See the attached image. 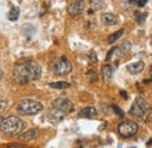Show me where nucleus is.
<instances>
[{
	"label": "nucleus",
	"mask_w": 152,
	"mask_h": 148,
	"mask_svg": "<svg viewBox=\"0 0 152 148\" xmlns=\"http://www.w3.org/2000/svg\"><path fill=\"white\" fill-rule=\"evenodd\" d=\"M41 73V66L37 61H27L23 64H18L13 68V75L20 84H28L31 81L39 80Z\"/></svg>",
	"instance_id": "obj_1"
},
{
	"label": "nucleus",
	"mask_w": 152,
	"mask_h": 148,
	"mask_svg": "<svg viewBox=\"0 0 152 148\" xmlns=\"http://www.w3.org/2000/svg\"><path fill=\"white\" fill-rule=\"evenodd\" d=\"M26 122L15 115H10L7 118H4L0 121V130L7 135H18L21 134L26 128Z\"/></svg>",
	"instance_id": "obj_2"
},
{
	"label": "nucleus",
	"mask_w": 152,
	"mask_h": 148,
	"mask_svg": "<svg viewBox=\"0 0 152 148\" xmlns=\"http://www.w3.org/2000/svg\"><path fill=\"white\" fill-rule=\"evenodd\" d=\"M152 112L151 105L144 99V98H136L133 101L132 106L130 108V114L132 115L134 119L137 120H142V121H146L150 116Z\"/></svg>",
	"instance_id": "obj_3"
},
{
	"label": "nucleus",
	"mask_w": 152,
	"mask_h": 148,
	"mask_svg": "<svg viewBox=\"0 0 152 148\" xmlns=\"http://www.w3.org/2000/svg\"><path fill=\"white\" fill-rule=\"evenodd\" d=\"M43 110L41 102L33 99H23L18 105V112L23 115H35Z\"/></svg>",
	"instance_id": "obj_4"
},
{
	"label": "nucleus",
	"mask_w": 152,
	"mask_h": 148,
	"mask_svg": "<svg viewBox=\"0 0 152 148\" xmlns=\"http://www.w3.org/2000/svg\"><path fill=\"white\" fill-rule=\"evenodd\" d=\"M50 71L55 75H68L73 71V65L66 56H60L52 61Z\"/></svg>",
	"instance_id": "obj_5"
},
{
	"label": "nucleus",
	"mask_w": 152,
	"mask_h": 148,
	"mask_svg": "<svg viewBox=\"0 0 152 148\" xmlns=\"http://www.w3.org/2000/svg\"><path fill=\"white\" fill-rule=\"evenodd\" d=\"M52 106L54 110L61 112L63 114H69L75 110L74 104L67 98H57L54 101H52Z\"/></svg>",
	"instance_id": "obj_6"
},
{
	"label": "nucleus",
	"mask_w": 152,
	"mask_h": 148,
	"mask_svg": "<svg viewBox=\"0 0 152 148\" xmlns=\"http://www.w3.org/2000/svg\"><path fill=\"white\" fill-rule=\"evenodd\" d=\"M118 133L123 138H131L138 133V125L134 121H122L118 125Z\"/></svg>",
	"instance_id": "obj_7"
},
{
	"label": "nucleus",
	"mask_w": 152,
	"mask_h": 148,
	"mask_svg": "<svg viewBox=\"0 0 152 148\" xmlns=\"http://www.w3.org/2000/svg\"><path fill=\"white\" fill-rule=\"evenodd\" d=\"M84 10V0H74V2H72L68 7V12L70 16L77 17L80 16Z\"/></svg>",
	"instance_id": "obj_8"
},
{
	"label": "nucleus",
	"mask_w": 152,
	"mask_h": 148,
	"mask_svg": "<svg viewBox=\"0 0 152 148\" xmlns=\"http://www.w3.org/2000/svg\"><path fill=\"white\" fill-rule=\"evenodd\" d=\"M39 134H40V132H39L37 128L28 130H26V132H23V133L20 134L19 140L20 141H31V140H33V139H37V138L39 136Z\"/></svg>",
	"instance_id": "obj_9"
},
{
	"label": "nucleus",
	"mask_w": 152,
	"mask_h": 148,
	"mask_svg": "<svg viewBox=\"0 0 152 148\" xmlns=\"http://www.w3.org/2000/svg\"><path fill=\"white\" fill-rule=\"evenodd\" d=\"M144 67H145V65H144L143 61H137V62H133V64L128 65V66H126V70H128L129 73L138 74V73H140V72H143Z\"/></svg>",
	"instance_id": "obj_10"
},
{
	"label": "nucleus",
	"mask_w": 152,
	"mask_h": 148,
	"mask_svg": "<svg viewBox=\"0 0 152 148\" xmlns=\"http://www.w3.org/2000/svg\"><path fill=\"white\" fill-rule=\"evenodd\" d=\"M101 74H102V78L105 82H110L113 80V75H114V70L111 66L109 65H104L101 70Z\"/></svg>",
	"instance_id": "obj_11"
},
{
	"label": "nucleus",
	"mask_w": 152,
	"mask_h": 148,
	"mask_svg": "<svg viewBox=\"0 0 152 148\" xmlns=\"http://www.w3.org/2000/svg\"><path fill=\"white\" fill-rule=\"evenodd\" d=\"M97 115V111L95 107H86L78 113V118H84V119H93Z\"/></svg>",
	"instance_id": "obj_12"
},
{
	"label": "nucleus",
	"mask_w": 152,
	"mask_h": 148,
	"mask_svg": "<svg viewBox=\"0 0 152 148\" xmlns=\"http://www.w3.org/2000/svg\"><path fill=\"white\" fill-rule=\"evenodd\" d=\"M101 20L107 26H113V25H116L118 22V18L115 14H113V13H105V14H103Z\"/></svg>",
	"instance_id": "obj_13"
},
{
	"label": "nucleus",
	"mask_w": 152,
	"mask_h": 148,
	"mask_svg": "<svg viewBox=\"0 0 152 148\" xmlns=\"http://www.w3.org/2000/svg\"><path fill=\"white\" fill-rule=\"evenodd\" d=\"M130 48H131V42L128 41V40H125V41H123V42L119 45V47L117 48V51H119V56H123L130 51Z\"/></svg>",
	"instance_id": "obj_14"
},
{
	"label": "nucleus",
	"mask_w": 152,
	"mask_h": 148,
	"mask_svg": "<svg viewBox=\"0 0 152 148\" xmlns=\"http://www.w3.org/2000/svg\"><path fill=\"white\" fill-rule=\"evenodd\" d=\"M49 86L52 88H56V90H66L70 87V84L67 81H56V82H50Z\"/></svg>",
	"instance_id": "obj_15"
},
{
	"label": "nucleus",
	"mask_w": 152,
	"mask_h": 148,
	"mask_svg": "<svg viewBox=\"0 0 152 148\" xmlns=\"http://www.w3.org/2000/svg\"><path fill=\"white\" fill-rule=\"evenodd\" d=\"M19 14H20L19 8L18 7H12L11 11L8 12V14H7V18H8V20H11V21H17L19 19Z\"/></svg>",
	"instance_id": "obj_16"
},
{
	"label": "nucleus",
	"mask_w": 152,
	"mask_h": 148,
	"mask_svg": "<svg viewBox=\"0 0 152 148\" xmlns=\"http://www.w3.org/2000/svg\"><path fill=\"white\" fill-rule=\"evenodd\" d=\"M64 115L66 114H63V113H61V112L56 111V110H54V111H52L49 113V118H50V121L53 120V121H61L63 118H64Z\"/></svg>",
	"instance_id": "obj_17"
},
{
	"label": "nucleus",
	"mask_w": 152,
	"mask_h": 148,
	"mask_svg": "<svg viewBox=\"0 0 152 148\" xmlns=\"http://www.w3.org/2000/svg\"><path fill=\"white\" fill-rule=\"evenodd\" d=\"M90 6H91V8H93L94 11H98V10L103 8L104 2H103L102 0H91V1H90Z\"/></svg>",
	"instance_id": "obj_18"
},
{
	"label": "nucleus",
	"mask_w": 152,
	"mask_h": 148,
	"mask_svg": "<svg viewBox=\"0 0 152 148\" xmlns=\"http://www.w3.org/2000/svg\"><path fill=\"white\" fill-rule=\"evenodd\" d=\"M123 33H124V30H119V31H117V32L113 33V34L109 37V39H108V42H109V44H114L117 39L121 38V36H122Z\"/></svg>",
	"instance_id": "obj_19"
},
{
	"label": "nucleus",
	"mask_w": 152,
	"mask_h": 148,
	"mask_svg": "<svg viewBox=\"0 0 152 148\" xmlns=\"http://www.w3.org/2000/svg\"><path fill=\"white\" fill-rule=\"evenodd\" d=\"M7 107H8V101L5 99H0V116L6 112Z\"/></svg>",
	"instance_id": "obj_20"
},
{
	"label": "nucleus",
	"mask_w": 152,
	"mask_h": 148,
	"mask_svg": "<svg viewBox=\"0 0 152 148\" xmlns=\"http://www.w3.org/2000/svg\"><path fill=\"white\" fill-rule=\"evenodd\" d=\"M116 51H117V47H113V48L108 52V54H107V56H105V60H107V61H109V60L111 59V56H114V53L116 52Z\"/></svg>",
	"instance_id": "obj_21"
},
{
	"label": "nucleus",
	"mask_w": 152,
	"mask_h": 148,
	"mask_svg": "<svg viewBox=\"0 0 152 148\" xmlns=\"http://www.w3.org/2000/svg\"><path fill=\"white\" fill-rule=\"evenodd\" d=\"M87 75H88L89 78H90V80H91V81H95L96 79H97V76H96V73H95V71H91V70H90V71H88V73H87Z\"/></svg>",
	"instance_id": "obj_22"
},
{
	"label": "nucleus",
	"mask_w": 152,
	"mask_h": 148,
	"mask_svg": "<svg viewBox=\"0 0 152 148\" xmlns=\"http://www.w3.org/2000/svg\"><path fill=\"white\" fill-rule=\"evenodd\" d=\"M146 16H148V13H142V14H139L138 17H137V22H139V24H142L145 19H146Z\"/></svg>",
	"instance_id": "obj_23"
},
{
	"label": "nucleus",
	"mask_w": 152,
	"mask_h": 148,
	"mask_svg": "<svg viewBox=\"0 0 152 148\" xmlns=\"http://www.w3.org/2000/svg\"><path fill=\"white\" fill-rule=\"evenodd\" d=\"M113 108L115 110V113L117 114V115H119V116H123L124 115V112L122 111L119 107H117V106H115V105H113Z\"/></svg>",
	"instance_id": "obj_24"
},
{
	"label": "nucleus",
	"mask_w": 152,
	"mask_h": 148,
	"mask_svg": "<svg viewBox=\"0 0 152 148\" xmlns=\"http://www.w3.org/2000/svg\"><path fill=\"white\" fill-rule=\"evenodd\" d=\"M148 1H149V0H138V1H137V5H138L139 7H143Z\"/></svg>",
	"instance_id": "obj_25"
},
{
	"label": "nucleus",
	"mask_w": 152,
	"mask_h": 148,
	"mask_svg": "<svg viewBox=\"0 0 152 148\" xmlns=\"http://www.w3.org/2000/svg\"><path fill=\"white\" fill-rule=\"evenodd\" d=\"M89 58H90V60H93V61H96V56L94 52H91L90 54H89Z\"/></svg>",
	"instance_id": "obj_26"
},
{
	"label": "nucleus",
	"mask_w": 152,
	"mask_h": 148,
	"mask_svg": "<svg viewBox=\"0 0 152 148\" xmlns=\"http://www.w3.org/2000/svg\"><path fill=\"white\" fill-rule=\"evenodd\" d=\"M2 75H4V71H2V68L0 67V79L2 78Z\"/></svg>",
	"instance_id": "obj_27"
},
{
	"label": "nucleus",
	"mask_w": 152,
	"mask_h": 148,
	"mask_svg": "<svg viewBox=\"0 0 152 148\" xmlns=\"http://www.w3.org/2000/svg\"><path fill=\"white\" fill-rule=\"evenodd\" d=\"M121 94H122V95H123L124 98H128V95L125 94V92H124V91H122V92H121Z\"/></svg>",
	"instance_id": "obj_28"
},
{
	"label": "nucleus",
	"mask_w": 152,
	"mask_h": 148,
	"mask_svg": "<svg viewBox=\"0 0 152 148\" xmlns=\"http://www.w3.org/2000/svg\"><path fill=\"white\" fill-rule=\"evenodd\" d=\"M8 148H23V147H21V146H10Z\"/></svg>",
	"instance_id": "obj_29"
},
{
	"label": "nucleus",
	"mask_w": 152,
	"mask_h": 148,
	"mask_svg": "<svg viewBox=\"0 0 152 148\" xmlns=\"http://www.w3.org/2000/svg\"><path fill=\"white\" fill-rule=\"evenodd\" d=\"M150 78L152 79V66H151V70H150Z\"/></svg>",
	"instance_id": "obj_30"
}]
</instances>
